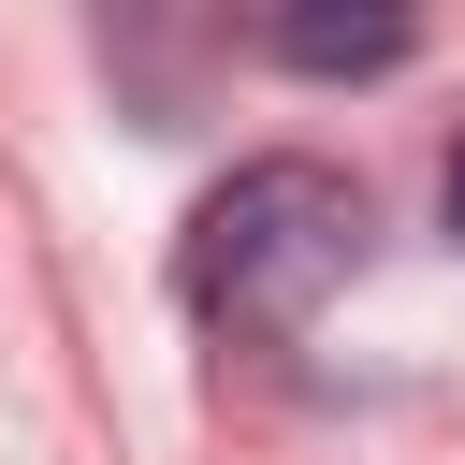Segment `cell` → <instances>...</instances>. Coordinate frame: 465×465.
<instances>
[{
    "label": "cell",
    "mask_w": 465,
    "mask_h": 465,
    "mask_svg": "<svg viewBox=\"0 0 465 465\" xmlns=\"http://www.w3.org/2000/svg\"><path fill=\"white\" fill-rule=\"evenodd\" d=\"M276 58L291 73H392L407 58V15H276Z\"/></svg>",
    "instance_id": "7a4b0ae2"
},
{
    "label": "cell",
    "mask_w": 465,
    "mask_h": 465,
    "mask_svg": "<svg viewBox=\"0 0 465 465\" xmlns=\"http://www.w3.org/2000/svg\"><path fill=\"white\" fill-rule=\"evenodd\" d=\"M174 276H189V305L218 334H291V320H320L363 276V189L334 160H232L203 189Z\"/></svg>",
    "instance_id": "6da1fadb"
},
{
    "label": "cell",
    "mask_w": 465,
    "mask_h": 465,
    "mask_svg": "<svg viewBox=\"0 0 465 465\" xmlns=\"http://www.w3.org/2000/svg\"><path fill=\"white\" fill-rule=\"evenodd\" d=\"M450 232H465V160H450Z\"/></svg>",
    "instance_id": "3957f363"
}]
</instances>
